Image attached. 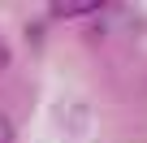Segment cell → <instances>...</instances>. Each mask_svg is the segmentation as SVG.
Masks as SVG:
<instances>
[{
    "instance_id": "2",
    "label": "cell",
    "mask_w": 147,
    "mask_h": 143,
    "mask_svg": "<svg viewBox=\"0 0 147 143\" xmlns=\"http://www.w3.org/2000/svg\"><path fill=\"white\" fill-rule=\"evenodd\" d=\"M0 143H13V121H9V113H0Z\"/></svg>"
},
{
    "instance_id": "3",
    "label": "cell",
    "mask_w": 147,
    "mask_h": 143,
    "mask_svg": "<svg viewBox=\"0 0 147 143\" xmlns=\"http://www.w3.org/2000/svg\"><path fill=\"white\" fill-rule=\"evenodd\" d=\"M9 61H13V52H9V43L0 39V69H9Z\"/></svg>"
},
{
    "instance_id": "1",
    "label": "cell",
    "mask_w": 147,
    "mask_h": 143,
    "mask_svg": "<svg viewBox=\"0 0 147 143\" xmlns=\"http://www.w3.org/2000/svg\"><path fill=\"white\" fill-rule=\"evenodd\" d=\"M100 13V0H69V5H52V18H87Z\"/></svg>"
}]
</instances>
